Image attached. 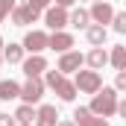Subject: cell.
<instances>
[{"instance_id":"f1b7e54d","label":"cell","mask_w":126,"mask_h":126,"mask_svg":"<svg viewBox=\"0 0 126 126\" xmlns=\"http://www.w3.org/2000/svg\"><path fill=\"white\" fill-rule=\"evenodd\" d=\"M3 47H6V44H3V38H0V50H3Z\"/></svg>"},{"instance_id":"484cf974","label":"cell","mask_w":126,"mask_h":126,"mask_svg":"<svg viewBox=\"0 0 126 126\" xmlns=\"http://www.w3.org/2000/svg\"><path fill=\"white\" fill-rule=\"evenodd\" d=\"M117 114L126 120V100H117Z\"/></svg>"},{"instance_id":"ac0fdd59","label":"cell","mask_w":126,"mask_h":126,"mask_svg":"<svg viewBox=\"0 0 126 126\" xmlns=\"http://www.w3.org/2000/svg\"><path fill=\"white\" fill-rule=\"evenodd\" d=\"M35 114H38V109H32L30 103H21V106H18V111H15V120H18V123L32 126V123H35Z\"/></svg>"},{"instance_id":"277c9868","label":"cell","mask_w":126,"mask_h":126,"mask_svg":"<svg viewBox=\"0 0 126 126\" xmlns=\"http://www.w3.org/2000/svg\"><path fill=\"white\" fill-rule=\"evenodd\" d=\"M44 79L41 76H30L27 79V85H21V100L24 103H30V106H35V103H41V97H44Z\"/></svg>"},{"instance_id":"7c38bea8","label":"cell","mask_w":126,"mask_h":126,"mask_svg":"<svg viewBox=\"0 0 126 126\" xmlns=\"http://www.w3.org/2000/svg\"><path fill=\"white\" fill-rule=\"evenodd\" d=\"M73 47V35L64 30H56L53 35H50V50H56V53H67Z\"/></svg>"},{"instance_id":"ffe728a7","label":"cell","mask_w":126,"mask_h":126,"mask_svg":"<svg viewBox=\"0 0 126 126\" xmlns=\"http://www.w3.org/2000/svg\"><path fill=\"white\" fill-rule=\"evenodd\" d=\"M109 62L114 64V70H126V44L114 47V50L109 53Z\"/></svg>"},{"instance_id":"7a4b0ae2","label":"cell","mask_w":126,"mask_h":126,"mask_svg":"<svg viewBox=\"0 0 126 126\" xmlns=\"http://www.w3.org/2000/svg\"><path fill=\"white\" fill-rule=\"evenodd\" d=\"M44 85L47 88H53L62 103H73V97H76V85L64 76L62 70H47V76H44Z\"/></svg>"},{"instance_id":"d4e9b609","label":"cell","mask_w":126,"mask_h":126,"mask_svg":"<svg viewBox=\"0 0 126 126\" xmlns=\"http://www.w3.org/2000/svg\"><path fill=\"white\" fill-rule=\"evenodd\" d=\"M0 126H18L15 114H3V111H0Z\"/></svg>"},{"instance_id":"5bb4252c","label":"cell","mask_w":126,"mask_h":126,"mask_svg":"<svg viewBox=\"0 0 126 126\" xmlns=\"http://www.w3.org/2000/svg\"><path fill=\"white\" fill-rule=\"evenodd\" d=\"M85 38H88V44H91V47H103V44H106V38H109V32H106L103 24H91V27L85 30Z\"/></svg>"},{"instance_id":"8fae6325","label":"cell","mask_w":126,"mask_h":126,"mask_svg":"<svg viewBox=\"0 0 126 126\" xmlns=\"http://www.w3.org/2000/svg\"><path fill=\"white\" fill-rule=\"evenodd\" d=\"M21 64H24V73H27V79H30V76H41V73L47 70V59H44L41 53H32L30 59H24Z\"/></svg>"},{"instance_id":"1f68e13d","label":"cell","mask_w":126,"mask_h":126,"mask_svg":"<svg viewBox=\"0 0 126 126\" xmlns=\"http://www.w3.org/2000/svg\"><path fill=\"white\" fill-rule=\"evenodd\" d=\"M91 3H97V0H91Z\"/></svg>"},{"instance_id":"30bf717a","label":"cell","mask_w":126,"mask_h":126,"mask_svg":"<svg viewBox=\"0 0 126 126\" xmlns=\"http://www.w3.org/2000/svg\"><path fill=\"white\" fill-rule=\"evenodd\" d=\"M38 15H41V12L32 9L30 3L15 6V9H12V24H15V27H27V24H35V21H38Z\"/></svg>"},{"instance_id":"4fadbf2b","label":"cell","mask_w":126,"mask_h":126,"mask_svg":"<svg viewBox=\"0 0 126 126\" xmlns=\"http://www.w3.org/2000/svg\"><path fill=\"white\" fill-rule=\"evenodd\" d=\"M35 126H59V111H56V106H38Z\"/></svg>"},{"instance_id":"f546056e","label":"cell","mask_w":126,"mask_h":126,"mask_svg":"<svg viewBox=\"0 0 126 126\" xmlns=\"http://www.w3.org/2000/svg\"><path fill=\"white\" fill-rule=\"evenodd\" d=\"M3 62H6V59H3V53H0V64H3Z\"/></svg>"},{"instance_id":"9c48e42d","label":"cell","mask_w":126,"mask_h":126,"mask_svg":"<svg viewBox=\"0 0 126 126\" xmlns=\"http://www.w3.org/2000/svg\"><path fill=\"white\" fill-rule=\"evenodd\" d=\"M73 123L76 126H109V120L100 117V114H94L88 106H79V109L73 111Z\"/></svg>"},{"instance_id":"5b68a950","label":"cell","mask_w":126,"mask_h":126,"mask_svg":"<svg viewBox=\"0 0 126 126\" xmlns=\"http://www.w3.org/2000/svg\"><path fill=\"white\" fill-rule=\"evenodd\" d=\"M44 24L50 27V30H64L67 24H70V15H67V9L64 6H50L47 12H44Z\"/></svg>"},{"instance_id":"603a6c76","label":"cell","mask_w":126,"mask_h":126,"mask_svg":"<svg viewBox=\"0 0 126 126\" xmlns=\"http://www.w3.org/2000/svg\"><path fill=\"white\" fill-rule=\"evenodd\" d=\"M114 88H117V91H126V70H117V76H114Z\"/></svg>"},{"instance_id":"9a60e30c","label":"cell","mask_w":126,"mask_h":126,"mask_svg":"<svg viewBox=\"0 0 126 126\" xmlns=\"http://www.w3.org/2000/svg\"><path fill=\"white\" fill-rule=\"evenodd\" d=\"M85 62L91 64V70H103V67L109 64V53H106L103 47H94V50L85 56Z\"/></svg>"},{"instance_id":"cb8c5ba5","label":"cell","mask_w":126,"mask_h":126,"mask_svg":"<svg viewBox=\"0 0 126 126\" xmlns=\"http://www.w3.org/2000/svg\"><path fill=\"white\" fill-rule=\"evenodd\" d=\"M27 3H30L32 9H38V12H47L50 9V0H27Z\"/></svg>"},{"instance_id":"3957f363","label":"cell","mask_w":126,"mask_h":126,"mask_svg":"<svg viewBox=\"0 0 126 126\" xmlns=\"http://www.w3.org/2000/svg\"><path fill=\"white\" fill-rule=\"evenodd\" d=\"M73 85H76V91H82V94H97V91L103 88V76H100V70H76Z\"/></svg>"},{"instance_id":"ba28073f","label":"cell","mask_w":126,"mask_h":126,"mask_svg":"<svg viewBox=\"0 0 126 126\" xmlns=\"http://www.w3.org/2000/svg\"><path fill=\"white\" fill-rule=\"evenodd\" d=\"M82 62H85V56H82L79 50H67V53H62L56 70H62V73H76V70L82 67Z\"/></svg>"},{"instance_id":"6da1fadb","label":"cell","mask_w":126,"mask_h":126,"mask_svg":"<svg viewBox=\"0 0 126 126\" xmlns=\"http://www.w3.org/2000/svg\"><path fill=\"white\" fill-rule=\"evenodd\" d=\"M88 109H91L94 114H100V117H111V114H117V88L103 85V88L94 94V100H91Z\"/></svg>"},{"instance_id":"4316f807","label":"cell","mask_w":126,"mask_h":126,"mask_svg":"<svg viewBox=\"0 0 126 126\" xmlns=\"http://www.w3.org/2000/svg\"><path fill=\"white\" fill-rule=\"evenodd\" d=\"M73 3H76V0H56V6H64V9H67V6H73Z\"/></svg>"},{"instance_id":"83f0119b","label":"cell","mask_w":126,"mask_h":126,"mask_svg":"<svg viewBox=\"0 0 126 126\" xmlns=\"http://www.w3.org/2000/svg\"><path fill=\"white\" fill-rule=\"evenodd\" d=\"M59 126H76L73 120H59Z\"/></svg>"},{"instance_id":"7402d4cb","label":"cell","mask_w":126,"mask_h":126,"mask_svg":"<svg viewBox=\"0 0 126 126\" xmlns=\"http://www.w3.org/2000/svg\"><path fill=\"white\" fill-rule=\"evenodd\" d=\"M15 6H18L15 0H0V24H3V21L12 15V9H15Z\"/></svg>"},{"instance_id":"4dcf8cb0","label":"cell","mask_w":126,"mask_h":126,"mask_svg":"<svg viewBox=\"0 0 126 126\" xmlns=\"http://www.w3.org/2000/svg\"><path fill=\"white\" fill-rule=\"evenodd\" d=\"M18 126H27V123H18Z\"/></svg>"},{"instance_id":"52a82bcc","label":"cell","mask_w":126,"mask_h":126,"mask_svg":"<svg viewBox=\"0 0 126 126\" xmlns=\"http://www.w3.org/2000/svg\"><path fill=\"white\" fill-rule=\"evenodd\" d=\"M88 12H91V21H94V24H103V27L114 21V6H111L109 0H97Z\"/></svg>"},{"instance_id":"d6986e66","label":"cell","mask_w":126,"mask_h":126,"mask_svg":"<svg viewBox=\"0 0 126 126\" xmlns=\"http://www.w3.org/2000/svg\"><path fill=\"white\" fill-rule=\"evenodd\" d=\"M70 27L88 30V27H91V12H88V9H73V12H70Z\"/></svg>"},{"instance_id":"2e32d148","label":"cell","mask_w":126,"mask_h":126,"mask_svg":"<svg viewBox=\"0 0 126 126\" xmlns=\"http://www.w3.org/2000/svg\"><path fill=\"white\" fill-rule=\"evenodd\" d=\"M24 53H27L24 44H12V41H9V47H3V59L9 64H21L24 62Z\"/></svg>"},{"instance_id":"e0dca14e","label":"cell","mask_w":126,"mask_h":126,"mask_svg":"<svg viewBox=\"0 0 126 126\" xmlns=\"http://www.w3.org/2000/svg\"><path fill=\"white\" fill-rule=\"evenodd\" d=\"M21 97V85L15 79H0V100H18Z\"/></svg>"},{"instance_id":"8992f818","label":"cell","mask_w":126,"mask_h":126,"mask_svg":"<svg viewBox=\"0 0 126 126\" xmlns=\"http://www.w3.org/2000/svg\"><path fill=\"white\" fill-rule=\"evenodd\" d=\"M50 47V35L44 30H30L24 35V50H30V53H41V50H47Z\"/></svg>"},{"instance_id":"44dd1931","label":"cell","mask_w":126,"mask_h":126,"mask_svg":"<svg viewBox=\"0 0 126 126\" xmlns=\"http://www.w3.org/2000/svg\"><path fill=\"white\" fill-rule=\"evenodd\" d=\"M111 27H114V32L126 35V12H114V21H111Z\"/></svg>"}]
</instances>
